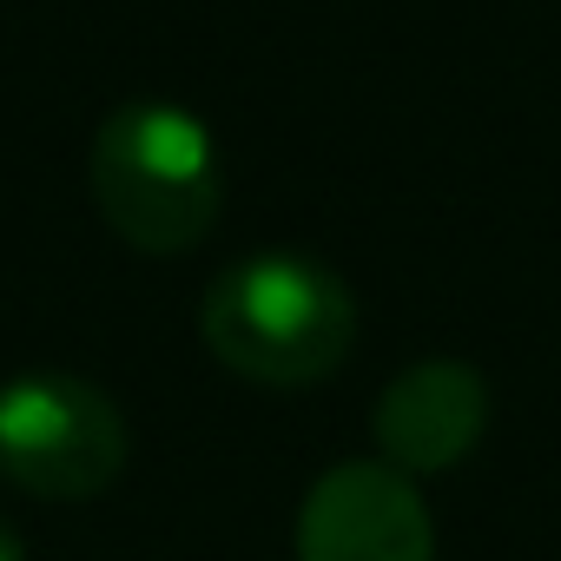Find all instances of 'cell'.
<instances>
[{"label":"cell","mask_w":561,"mask_h":561,"mask_svg":"<svg viewBox=\"0 0 561 561\" xmlns=\"http://www.w3.org/2000/svg\"><path fill=\"white\" fill-rule=\"evenodd\" d=\"M126 469L119 403L73 370H21L0 383V476L41 502H93Z\"/></svg>","instance_id":"obj_3"},{"label":"cell","mask_w":561,"mask_h":561,"mask_svg":"<svg viewBox=\"0 0 561 561\" xmlns=\"http://www.w3.org/2000/svg\"><path fill=\"white\" fill-rule=\"evenodd\" d=\"M198 337L244 383L311 390L351 357L357 298L311 251H251L205 285Z\"/></svg>","instance_id":"obj_1"},{"label":"cell","mask_w":561,"mask_h":561,"mask_svg":"<svg viewBox=\"0 0 561 561\" xmlns=\"http://www.w3.org/2000/svg\"><path fill=\"white\" fill-rule=\"evenodd\" d=\"M298 561H436V522L416 476L390 462H331L291 528Z\"/></svg>","instance_id":"obj_4"},{"label":"cell","mask_w":561,"mask_h":561,"mask_svg":"<svg viewBox=\"0 0 561 561\" xmlns=\"http://www.w3.org/2000/svg\"><path fill=\"white\" fill-rule=\"evenodd\" d=\"M100 218L146 257L192 251L225 205V159L211 126L179 100H126L87 152Z\"/></svg>","instance_id":"obj_2"},{"label":"cell","mask_w":561,"mask_h":561,"mask_svg":"<svg viewBox=\"0 0 561 561\" xmlns=\"http://www.w3.org/2000/svg\"><path fill=\"white\" fill-rule=\"evenodd\" d=\"M0 561H27V548H21V535L0 522Z\"/></svg>","instance_id":"obj_6"},{"label":"cell","mask_w":561,"mask_h":561,"mask_svg":"<svg viewBox=\"0 0 561 561\" xmlns=\"http://www.w3.org/2000/svg\"><path fill=\"white\" fill-rule=\"evenodd\" d=\"M489 430V383L462 357H423L397 370L370 410V436L390 469L403 476H443L456 469Z\"/></svg>","instance_id":"obj_5"}]
</instances>
